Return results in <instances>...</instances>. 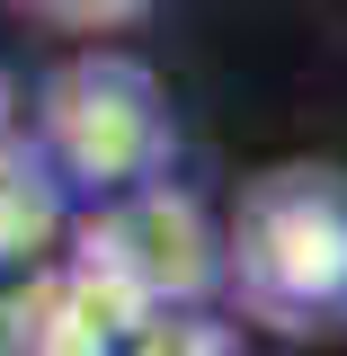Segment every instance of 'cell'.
Returning a JSON list of instances; mask_svg holds the SVG:
<instances>
[{"mask_svg": "<svg viewBox=\"0 0 347 356\" xmlns=\"http://www.w3.org/2000/svg\"><path fill=\"white\" fill-rule=\"evenodd\" d=\"M9 116H18V89H9V72H0V134H9Z\"/></svg>", "mask_w": 347, "mask_h": 356, "instance_id": "52a82bcc", "label": "cell"}, {"mask_svg": "<svg viewBox=\"0 0 347 356\" xmlns=\"http://www.w3.org/2000/svg\"><path fill=\"white\" fill-rule=\"evenodd\" d=\"M214 285L276 339H347V161H276L214 222Z\"/></svg>", "mask_w": 347, "mask_h": 356, "instance_id": "6da1fadb", "label": "cell"}, {"mask_svg": "<svg viewBox=\"0 0 347 356\" xmlns=\"http://www.w3.org/2000/svg\"><path fill=\"white\" fill-rule=\"evenodd\" d=\"M63 214H72V196L27 152V134H0V276H36L63 241Z\"/></svg>", "mask_w": 347, "mask_h": 356, "instance_id": "277c9868", "label": "cell"}, {"mask_svg": "<svg viewBox=\"0 0 347 356\" xmlns=\"http://www.w3.org/2000/svg\"><path fill=\"white\" fill-rule=\"evenodd\" d=\"M27 152L54 170L63 196L89 205V196H116V187H143V178H170L178 116L134 54H81L36 89Z\"/></svg>", "mask_w": 347, "mask_h": 356, "instance_id": "7a4b0ae2", "label": "cell"}, {"mask_svg": "<svg viewBox=\"0 0 347 356\" xmlns=\"http://www.w3.org/2000/svg\"><path fill=\"white\" fill-rule=\"evenodd\" d=\"M72 259L89 276H107L134 312L205 303L214 294V214L187 187H170V178H143V187H116V196L81 205Z\"/></svg>", "mask_w": 347, "mask_h": 356, "instance_id": "3957f363", "label": "cell"}, {"mask_svg": "<svg viewBox=\"0 0 347 356\" xmlns=\"http://www.w3.org/2000/svg\"><path fill=\"white\" fill-rule=\"evenodd\" d=\"M9 9H27L36 27H63V36H116L134 18H152L161 0H9Z\"/></svg>", "mask_w": 347, "mask_h": 356, "instance_id": "8992f818", "label": "cell"}, {"mask_svg": "<svg viewBox=\"0 0 347 356\" xmlns=\"http://www.w3.org/2000/svg\"><path fill=\"white\" fill-rule=\"evenodd\" d=\"M116 356H250V348L232 339V321H205L196 303H170V312H143Z\"/></svg>", "mask_w": 347, "mask_h": 356, "instance_id": "5b68a950", "label": "cell"}]
</instances>
